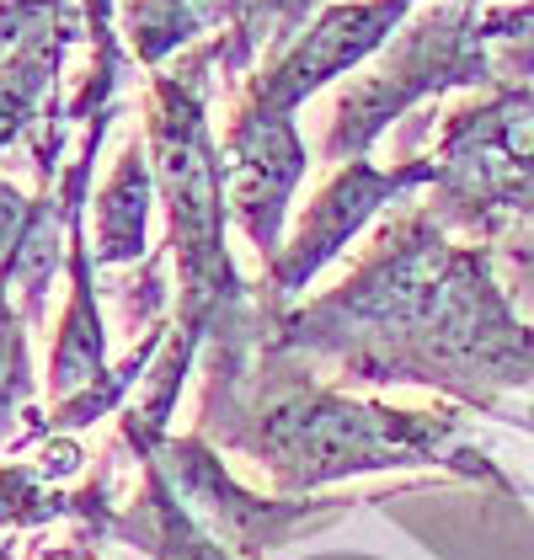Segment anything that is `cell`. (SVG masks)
Listing matches in <instances>:
<instances>
[{
  "label": "cell",
  "mask_w": 534,
  "mask_h": 560,
  "mask_svg": "<svg viewBox=\"0 0 534 560\" xmlns=\"http://www.w3.org/2000/svg\"><path fill=\"white\" fill-rule=\"evenodd\" d=\"M433 176H439L433 161H406V166H391V172H380V166H369V161H348L343 172L315 192V203L305 209L294 241L267 261V283H263L257 310H263V315H283L289 300H294L385 203H396L400 192H411V187H422V182H433Z\"/></svg>",
  "instance_id": "obj_4"
},
{
  "label": "cell",
  "mask_w": 534,
  "mask_h": 560,
  "mask_svg": "<svg viewBox=\"0 0 534 560\" xmlns=\"http://www.w3.org/2000/svg\"><path fill=\"white\" fill-rule=\"evenodd\" d=\"M44 560H81V556H59V550H48V556Z\"/></svg>",
  "instance_id": "obj_12"
},
{
  "label": "cell",
  "mask_w": 534,
  "mask_h": 560,
  "mask_svg": "<svg viewBox=\"0 0 534 560\" xmlns=\"http://www.w3.org/2000/svg\"><path fill=\"white\" fill-rule=\"evenodd\" d=\"M70 38L76 33L65 27V16H54L0 65V150L33 129L44 96L54 91V75H59V59H65Z\"/></svg>",
  "instance_id": "obj_7"
},
{
  "label": "cell",
  "mask_w": 534,
  "mask_h": 560,
  "mask_svg": "<svg viewBox=\"0 0 534 560\" xmlns=\"http://www.w3.org/2000/svg\"><path fill=\"white\" fill-rule=\"evenodd\" d=\"M267 315L246 300L209 337L204 432L235 454H252L278 491H315L348 475L449 465L497 480L476 448H460L454 411H396L315 385V374L263 337Z\"/></svg>",
  "instance_id": "obj_2"
},
{
  "label": "cell",
  "mask_w": 534,
  "mask_h": 560,
  "mask_svg": "<svg viewBox=\"0 0 534 560\" xmlns=\"http://www.w3.org/2000/svg\"><path fill=\"white\" fill-rule=\"evenodd\" d=\"M54 16H65V0H0V65Z\"/></svg>",
  "instance_id": "obj_10"
},
{
  "label": "cell",
  "mask_w": 534,
  "mask_h": 560,
  "mask_svg": "<svg viewBox=\"0 0 534 560\" xmlns=\"http://www.w3.org/2000/svg\"><path fill=\"white\" fill-rule=\"evenodd\" d=\"M411 5L417 0H343V5H326L311 27L300 33V44L283 48L263 75H252L241 107L294 118V107L311 91L337 81L343 70H353L358 59H369L374 48H385V38L396 33V22Z\"/></svg>",
  "instance_id": "obj_5"
},
{
  "label": "cell",
  "mask_w": 534,
  "mask_h": 560,
  "mask_svg": "<svg viewBox=\"0 0 534 560\" xmlns=\"http://www.w3.org/2000/svg\"><path fill=\"white\" fill-rule=\"evenodd\" d=\"M144 230H150V166L144 155L129 150L118 161V172L107 176L102 198H96V252L91 261H134L144 252Z\"/></svg>",
  "instance_id": "obj_8"
},
{
  "label": "cell",
  "mask_w": 534,
  "mask_h": 560,
  "mask_svg": "<svg viewBox=\"0 0 534 560\" xmlns=\"http://www.w3.org/2000/svg\"><path fill=\"white\" fill-rule=\"evenodd\" d=\"M27 224H33V198H22L11 182H0V267L11 261L16 246H22Z\"/></svg>",
  "instance_id": "obj_11"
},
{
  "label": "cell",
  "mask_w": 534,
  "mask_h": 560,
  "mask_svg": "<svg viewBox=\"0 0 534 560\" xmlns=\"http://www.w3.org/2000/svg\"><path fill=\"white\" fill-rule=\"evenodd\" d=\"M487 44L491 38L487 27H476L471 0L422 16L400 44H391V54L380 59L374 75H363L358 86L343 91L337 124L326 133V155L332 161H363V150L391 129L411 102H422L428 91L491 81Z\"/></svg>",
  "instance_id": "obj_3"
},
{
  "label": "cell",
  "mask_w": 534,
  "mask_h": 560,
  "mask_svg": "<svg viewBox=\"0 0 534 560\" xmlns=\"http://www.w3.org/2000/svg\"><path fill=\"white\" fill-rule=\"evenodd\" d=\"M300 176H305V150H300L294 118L241 107V118L230 129V144H224L220 182H224V209L241 219V230L252 235L263 261L283 252L278 230H283V214H289V198H294Z\"/></svg>",
  "instance_id": "obj_6"
},
{
  "label": "cell",
  "mask_w": 534,
  "mask_h": 560,
  "mask_svg": "<svg viewBox=\"0 0 534 560\" xmlns=\"http://www.w3.org/2000/svg\"><path fill=\"white\" fill-rule=\"evenodd\" d=\"M33 395V374H27V331L22 315L11 310V294L0 283V428L22 411V400Z\"/></svg>",
  "instance_id": "obj_9"
},
{
  "label": "cell",
  "mask_w": 534,
  "mask_h": 560,
  "mask_svg": "<svg viewBox=\"0 0 534 560\" xmlns=\"http://www.w3.org/2000/svg\"><path fill=\"white\" fill-rule=\"evenodd\" d=\"M0 560H16V556H11V550H5V545H0Z\"/></svg>",
  "instance_id": "obj_13"
},
{
  "label": "cell",
  "mask_w": 534,
  "mask_h": 560,
  "mask_svg": "<svg viewBox=\"0 0 534 560\" xmlns=\"http://www.w3.org/2000/svg\"><path fill=\"white\" fill-rule=\"evenodd\" d=\"M263 337L332 358L358 385H433L476 411L534 380V331L491 283L487 252L449 246L433 214L391 219L343 289L267 315Z\"/></svg>",
  "instance_id": "obj_1"
}]
</instances>
